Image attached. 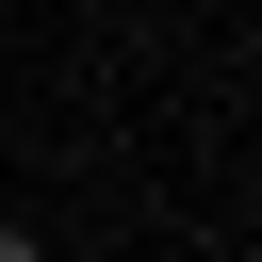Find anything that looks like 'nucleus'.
Listing matches in <instances>:
<instances>
[{
	"instance_id": "nucleus-1",
	"label": "nucleus",
	"mask_w": 262,
	"mask_h": 262,
	"mask_svg": "<svg viewBox=\"0 0 262 262\" xmlns=\"http://www.w3.org/2000/svg\"><path fill=\"white\" fill-rule=\"evenodd\" d=\"M0 262H33V229H0Z\"/></svg>"
}]
</instances>
